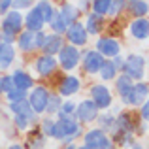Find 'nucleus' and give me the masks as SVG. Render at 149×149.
Segmentation results:
<instances>
[{
  "label": "nucleus",
  "instance_id": "f257e3e1",
  "mask_svg": "<svg viewBox=\"0 0 149 149\" xmlns=\"http://www.w3.org/2000/svg\"><path fill=\"white\" fill-rule=\"evenodd\" d=\"M55 119H57L58 130H61V142H64V146H66V143H72L77 136H81V132H83V125L77 123L74 115L57 113Z\"/></svg>",
  "mask_w": 149,
  "mask_h": 149
},
{
  "label": "nucleus",
  "instance_id": "f03ea898",
  "mask_svg": "<svg viewBox=\"0 0 149 149\" xmlns=\"http://www.w3.org/2000/svg\"><path fill=\"white\" fill-rule=\"evenodd\" d=\"M146 66H147V61L143 55H138V53H130L128 57H125V64H123V70L121 74L128 76L134 83L143 79V74H146Z\"/></svg>",
  "mask_w": 149,
  "mask_h": 149
},
{
  "label": "nucleus",
  "instance_id": "7ed1b4c3",
  "mask_svg": "<svg viewBox=\"0 0 149 149\" xmlns=\"http://www.w3.org/2000/svg\"><path fill=\"white\" fill-rule=\"evenodd\" d=\"M49 95L51 93L47 91V87H44V85H34V87L30 89V93L26 95V102H29V106H30V109H32L34 115L45 113Z\"/></svg>",
  "mask_w": 149,
  "mask_h": 149
},
{
  "label": "nucleus",
  "instance_id": "20e7f679",
  "mask_svg": "<svg viewBox=\"0 0 149 149\" xmlns=\"http://www.w3.org/2000/svg\"><path fill=\"white\" fill-rule=\"evenodd\" d=\"M85 149H113V140L100 128H91L83 136Z\"/></svg>",
  "mask_w": 149,
  "mask_h": 149
},
{
  "label": "nucleus",
  "instance_id": "39448f33",
  "mask_svg": "<svg viewBox=\"0 0 149 149\" xmlns=\"http://www.w3.org/2000/svg\"><path fill=\"white\" fill-rule=\"evenodd\" d=\"M55 58H57V64L61 66L62 70L70 72V70H76L77 66H79V62H81V51L77 49V47H74V45L64 44V47L58 51V55Z\"/></svg>",
  "mask_w": 149,
  "mask_h": 149
},
{
  "label": "nucleus",
  "instance_id": "423d86ee",
  "mask_svg": "<svg viewBox=\"0 0 149 149\" xmlns=\"http://www.w3.org/2000/svg\"><path fill=\"white\" fill-rule=\"evenodd\" d=\"M95 51L100 53L106 61H111L121 55V42L113 36H100L95 44Z\"/></svg>",
  "mask_w": 149,
  "mask_h": 149
},
{
  "label": "nucleus",
  "instance_id": "0eeeda50",
  "mask_svg": "<svg viewBox=\"0 0 149 149\" xmlns=\"http://www.w3.org/2000/svg\"><path fill=\"white\" fill-rule=\"evenodd\" d=\"M0 29H2L0 34H8V36L17 38V34L23 32V15H21V11L10 10L2 17V21H0Z\"/></svg>",
  "mask_w": 149,
  "mask_h": 149
},
{
  "label": "nucleus",
  "instance_id": "6e6552de",
  "mask_svg": "<svg viewBox=\"0 0 149 149\" xmlns=\"http://www.w3.org/2000/svg\"><path fill=\"white\" fill-rule=\"evenodd\" d=\"M98 108L93 104L89 98L81 100L79 104H76V111H74V117L79 125H89V123H95L96 117H98Z\"/></svg>",
  "mask_w": 149,
  "mask_h": 149
},
{
  "label": "nucleus",
  "instance_id": "1a4fd4ad",
  "mask_svg": "<svg viewBox=\"0 0 149 149\" xmlns=\"http://www.w3.org/2000/svg\"><path fill=\"white\" fill-rule=\"evenodd\" d=\"M89 100H91L100 111V109H108L109 106H111L113 95L104 83H95V85H91V98Z\"/></svg>",
  "mask_w": 149,
  "mask_h": 149
},
{
  "label": "nucleus",
  "instance_id": "9d476101",
  "mask_svg": "<svg viewBox=\"0 0 149 149\" xmlns=\"http://www.w3.org/2000/svg\"><path fill=\"white\" fill-rule=\"evenodd\" d=\"M106 58L102 57L100 53H96L95 49H87L85 53H81V68L85 70V74L89 76H95V74L100 72V68L104 66Z\"/></svg>",
  "mask_w": 149,
  "mask_h": 149
},
{
  "label": "nucleus",
  "instance_id": "9b49d317",
  "mask_svg": "<svg viewBox=\"0 0 149 149\" xmlns=\"http://www.w3.org/2000/svg\"><path fill=\"white\" fill-rule=\"evenodd\" d=\"M64 38H66V42H68V45H74V47H77V49L83 47L89 42V34H87V30H85V26H83L81 21L70 25L64 32Z\"/></svg>",
  "mask_w": 149,
  "mask_h": 149
},
{
  "label": "nucleus",
  "instance_id": "f8f14e48",
  "mask_svg": "<svg viewBox=\"0 0 149 149\" xmlns=\"http://www.w3.org/2000/svg\"><path fill=\"white\" fill-rule=\"evenodd\" d=\"M147 83L146 81H138V83L132 85V89L127 93V95L123 96V104L125 106H142L143 102H147Z\"/></svg>",
  "mask_w": 149,
  "mask_h": 149
},
{
  "label": "nucleus",
  "instance_id": "ddd939ff",
  "mask_svg": "<svg viewBox=\"0 0 149 149\" xmlns=\"http://www.w3.org/2000/svg\"><path fill=\"white\" fill-rule=\"evenodd\" d=\"M23 26H25V30H29V32H32V34L44 30L45 21H44V17H42L40 10H38L36 6H32L29 10V13L23 17Z\"/></svg>",
  "mask_w": 149,
  "mask_h": 149
},
{
  "label": "nucleus",
  "instance_id": "4468645a",
  "mask_svg": "<svg viewBox=\"0 0 149 149\" xmlns=\"http://www.w3.org/2000/svg\"><path fill=\"white\" fill-rule=\"evenodd\" d=\"M32 66H34V72H36L40 77H47V76H51V74L58 68L57 58L49 57V55H40V57L32 62Z\"/></svg>",
  "mask_w": 149,
  "mask_h": 149
},
{
  "label": "nucleus",
  "instance_id": "2eb2a0df",
  "mask_svg": "<svg viewBox=\"0 0 149 149\" xmlns=\"http://www.w3.org/2000/svg\"><path fill=\"white\" fill-rule=\"evenodd\" d=\"M10 77H11V83H13V89H19V91H23V93L30 91V89L34 87V77L23 68L15 70Z\"/></svg>",
  "mask_w": 149,
  "mask_h": 149
},
{
  "label": "nucleus",
  "instance_id": "dca6fc26",
  "mask_svg": "<svg viewBox=\"0 0 149 149\" xmlns=\"http://www.w3.org/2000/svg\"><path fill=\"white\" fill-rule=\"evenodd\" d=\"M81 89V81L79 77L76 76H66L61 79V83H58V96H64V98H68V96L76 95V93H79Z\"/></svg>",
  "mask_w": 149,
  "mask_h": 149
},
{
  "label": "nucleus",
  "instance_id": "f3484780",
  "mask_svg": "<svg viewBox=\"0 0 149 149\" xmlns=\"http://www.w3.org/2000/svg\"><path fill=\"white\" fill-rule=\"evenodd\" d=\"M128 30H130V36L136 38V40H147L149 36V21L147 17H138L128 25Z\"/></svg>",
  "mask_w": 149,
  "mask_h": 149
},
{
  "label": "nucleus",
  "instance_id": "a211bd4d",
  "mask_svg": "<svg viewBox=\"0 0 149 149\" xmlns=\"http://www.w3.org/2000/svg\"><path fill=\"white\" fill-rule=\"evenodd\" d=\"M64 44H66V42H64V38H62V36H57V34H47V38H45V44H44V47H42V51H44L42 55L57 57L58 51L64 47Z\"/></svg>",
  "mask_w": 149,
  "mask_h": 149
},
{
  "label": "nucleus",
  "instance_id": "6ab92c4d",
  "mask_svg": "<svg viewBox=\"0 0 149 149\" xmlns=\"http://www.w3.org/2000/svg\"><path fill=\"white\" fill-rule=\"evenodd\" d=\"M40 132L45 138H53V140H58V142H61V130H58V123H57L55 117H47V119L42 121Z\"/></svg>",
  "mask_w": 149,
  "mask_h": 149
},
{
  "label": "nucleus",
  "instance_id": "aec40b11",
  "mask_svg": "<svg viewBox=\"0 0 149 149\" xmlns=\"http://www.w3.org/2000/svg\"><path fill=\"white\" fill-rule=\"evenodd\" d=\"M15 44H17L19 51H23V53H32V51H36V45H34V34L29 32V30H23L21 34H17Z\"/></svg>",
  "mask_w": 149,
  "mask_h": 149
},
{
  "label": "nucleus",
  "instance_id": "412c9836",
  "mask_svg": "<svg viewBox=\"0 0 149 149\" xmlns=\"http://www.w3.org/2000/svg\"><path fill=\"white\" fill-rule=\"evenodd\" d=\"M58 13L62 15L66 26L77 23V19H79V10H77V6H76V4H70V2H64V4H62L61 10H58Z\"/></svg>",
  "mask_w": 149,
  "mask_h": 149
},
{
  "label": "nucleus",
  "instance_id": "4be33fe9",
  "mask_svg": "<svg viewBox=\"0 0 149 149\" xmlns=\"http://www.w3.org/2000/svg\"><path fill=\"white\" fill-rule=\"evenodd\" d=\"M8 108H10V111L13 113V115H23V117H29V119H32V121L38 119V115H34V113H32V109H30L26 98L25 100H19V102H13V104H8Z\"/></svg>",
  "mask_w": 149,
  "mask_h": 149
},
{
  "label": "nucleus",
  "instance_id": "5701e85b",
  "mask_svg": "<svg viewBox=\"0 0 149 149\" xmlns=\"http://www.w3.org/2000/svg\"><path fill=\"white\" fill-rule=\"evenodd\" d=\"M96 121H98V127H96V128L104 130L106 134H108V132H111V134H113V130H115V113L102 111V113H98Z\"/></svg>",
  "mask_w": 149,
  "mask_h": 149
},
{
  "label": "nucleus",
  "instance_id": "b1692460",
  "mask_svg": "<svg viewBox=\"0 0 149 149\" xmlns=\"http://www.w3.org/2000/svg\"><path fill=\"white\" fill-rule=\"evenodd\" d=\"M83 26H85V30H87V34L96 36V34H100L102 26H104V19L98 17V15H95V13H89L87 17H85Z\"/></svg>",
  "mask_w": 149,
  "mask_h": 149
},
{
  "label": "nucleus",
  "instance_id": "393cba45",
  "mask_svg": "<svg viewBox=\"0 0 149 149\" xmlns=\"http://www.w3.org/2000/svg\"><path fill=\"white\" fill-rule=\"evenodd\" d=\"M15 61V47L13 45H4L0 49V70H8Z\"/></svg>",
  "mask_w": 149,
  "mask_h": 149
},
{
  "label": "nucleus",
  "instance_id": "a878e982",
  "mask_svg": "<svg viewBox=\"0 0 149 149\" xmlns=\"http://www.w3.org/2000/svg\"><path fill=\"white\" fill-rule=\"evenodd\" d=\"M49 25V29H51V34H57V36H64V32H66V23H64V19H62V15L58 13V10L55 11V15L51 17V21L47 23Z\"/></svg>",
  "mask_w": 149,
  "mask_h": 149
},
{
  "label": "nucleus",
  "instance_id": "bb28decb",
  "mask_svg": "<svg viewBox=\"0 0 149 149\" xmlns=\"http://www.w3.org/2000/svg\"><path fill=\"white\" fill-rule=\"evenodd\" d=\"M132 85H134V81H132L128 76H125V74H119V76L115 77V91H117V95H119L121 98L132 89Z\"/></svg>",
  "mask_w": 149,
  "mask_h": 149
},
{
  "label": "nucleus",
  "instance_id": "cd10ccee",
  "mask_svg": "<svg viewBox=\"0 0 149 149\" xmlns=\"http://www.w3.org/2000/svg\"><path fill=\"white\" fill-rule=\"evenodd\" d=\"M44 140H45V136L42 134L40 128H38V130H34V132H30V134H29L25 149H44V146H45Z\"/></svg>",
  "mask_w": 149,
  "mask_h": 149
},
{
  "label": "nucleus",
  "instance_id": "c85d7f7f",
  "mask_svg": "<svg viewBox=\"0 0 149 149\" xmlns=\"http://www.w3.org/2000/svg\"><path fill=\"white\" fill-rule=\"evenodd\" d=\"M127 10L130 13H134L136 19H138V17H146L149 8H147V2H143V0H130V2H127Z\"/></svg>",
  "mask_w": 149,
  "mask_h": 149
},
{
  "label": "nucleus",
  "instance_id": "c756f323",
  "mask_svg": "<svg viewBox=\"0 0 149 149\" xmlns=\"http://www.w3.org/2000/svg\"><path fill=\"white\" fill-rule=\"evenodd\" d=\"M98 76L102 77V81H115V77L119 76V70L113 66V62H111V61H106V62H104V66L100 68Z\"/></svg>",
  "mask_w": 149,
  "mask_h": 149
},
{
  "label": "nucleus",
  "instance_id": "7c9ffc66",
  "mask_svg": "<svg viewBox=\"0 0 149 149\" xmlns=\"http://www.w3.org/2000/svg\"><path fill=\"white\" fill-rule=\"evenodd\" d=\"M109 4H111V0H95V2L91 4V10H93L91 13H95V15H98V17L104 19L109 11Z\"/></svg>",
  "mask_w": 149,
  "mask_h": 149
},
{
  "label": "nucleus",
  "instance_id": "2f4dec72",
  "mask_svg": "<svg viewBox=\"0 0 149 149\" xmlns=\"http://www.w3.org/2000/svg\"><path fill=\"white\" fill-rule=\"evenodd\" d=\"M61 104H62V98L58 95H49V100H47V108H45V113L49 117H55L58 111H61Z\"/></svg>",
  "mask_w": 149,
  "mask_h": 149
},
{
  "label": "nucleus",
  "instance_id": "473e14b6",
  "mask_svg": "<svg viewBox=\"0 0 149 149\" xmlns=\"http://www.w3.org/2000/svg\"><path fill=\"white\" fill-rule=\"evenodd\" d=\"M36 8L40 10V13H42V17H44L45 25H47V23L51 21V17H53L55 11H57V10L53 8V4H51V2H38V4H36Z\"/></svg>",
  "mask_w": 149,
  "mask_h": 149
},
{
  "label": "nucleus",
  "instance_id": "72a5a7b5",
  "mask_svg": "<svg viewBox=\"0 0 149 149\" xmlns=\"http://www.w3.org/2000/svg\"><path fill=\"white\" fill-rule=\"evenodd\" d=\"M4 98L8 100V104H13V102L25 100V98H26V93L19 91V89H11L10 93H6V95H4Z\"/></svg>",
  "mask_w": 149,
  "mask_h": 149
},
{
  "label": "nucleus",
  "instance_id": "f704fd0d",
  "mask_svg": "<svg viewBox=\"0 0 149 149\" xmlns=\"http://www.w3.org/2000/svg\"><path fill=\"white\" fill-rule=\"evenodd\" d=\"M123 10H127V2H125V0H111L108 15H113V17H117V15H119Z\"/></svg>",
  "mask_w": 149,
  "mask_h": 149
},
{
  "label": "nucleus",
  "instance_id": "c9c22d12",
  "mask_svg": "<svg viewBox=\"0 0 149 149\" xmlns=\"http://www.w3.org/2000/svg\"><path fill=\"white\" fill-rule=\"evenodd\" d=\"M13 123L19 130H26L30 127V123H34V121L29 119V117H23V115H13Z\"/></svg>",
  "mask_w": 149,
  "mask_h": 149
},
{
  "label": "nucleus",
  "instance_id": "e433bc0d",
  "mask_svg": "<svg viewBox=\"0 0 149 149\" xmlns=\"http://www.w3.org/2000/svg\"><path fill=\"white\" fill-rule=\"evenodd\" d=\"M74 111H76V102H72V100H62L61 111H58V113H64V115H74Z\"/></svg>",
  "mask_w": 149,
  "mask_h": 149
},
{
  "label": "nucleus",
  "instance_id": "4c0bfd02",
  "mask_svg": "<svg viewBox=\"0 0 149 149\" xmlns=\"http://www.w3.org/2000/svg\"><path fill=\"white\" fill-rule=\"evenodd\" d=\"M32 2L30 0H11V10L13 11H21V10H30Z\"/></svg>",
  "mask_w": 149,
  "mask_h": 149
},
{
  "label": "nucleus",
  "instance_id": "58836bf2",
  "mask_svg": "<svg viewBox=\"0 0 149 149\" xmlns=\"http://www.w3.org/2000/svg\"><path fill=\"white\" fill-rule=\"evenodd\" d=\"M45 38H47V34H45L44 30L34 34V45H36V49L42 51V47H44V44H45Z\"/></svg>",
  "mask_w": 149,
  "mask_h": 149
},
{
  "label": "nucleus",
  "instance_id": "ea45409f",
  "mask_svg": "<svg viewBox=\"0 0 149 149\" xmlns=\"http://www.w3.org/2000/svg\"><path fill=\"white\" fill-rule=\"evenodd\" d=\"M11 10V0H0V15H6Z\"/></svg>",
  "mask_w": 149,
  "mask_h": 149
},
{
  "label": "nucleus",
  "instance_id": "a19ab883",
  "mask_svg": "<svg viewBox=\"0 0 149 149\" xmlns=\"http://www.w3.org/2000/svg\"><path fill=\"white\" fill-rule=\"evenodd\" d=\"M140 117H142L143 121H147V117H149V102H143V104L140 106Z\"/></svg>",
  "mask_w": 149,
  "mask_h": 149
},
{
  "label": "nucleus",
  "instance_id": "79ce46f5",
  "mask_svg": "<svg viewBox=\"0 0 149 149\" xmlns=\"http://www.w3.org/2000/svg\"><path fill=\"white\" fill-rule=\"evenodd\" d=\"M79 6L81 8H77V10H89V6H91V4H89V2H79Z\"/></svg>",
  "mask_w": 149,
  "mask_h": 149
},
{
  "label": "nucleus",
  "instance_id": "37998d69",
  "mask_svg": "<svg viewBox=\"0 0 149 149\" xmlns=\"http://www.w3.org/2000/svg\"><path fill=\"white\" fill-rule=\"evenodd\" d=\"M4 95V76H0V96Z\"/></svg>",
  "mask_w": 149,
  "mask_h": 149
},
{
  "label": "nucleus",
  "instance_id": "c03bdc74",
  "mask_svg": "<svg viewBox=\"0 0 149 149\" xmlns=\"http://www.w3.org/2000/svg\"><path fill=\"white\" fill-rule=\"evenodd\" d=\"M8 149H25V146H21V143H13V146H10Z\"/></svg>",
  "mask_w": 149,
  "mask_h": 149
},
{
  "label": "nucleus",
  "instance_id": "a18cd8bd",
  "mask_svg": "<svg viewBox=\"0 0 149 149\" xmlns=\"http://www.w3.org/2000/svg\"><path fill=\"white\" fill-rule=\"evenodd\" d=\"M61 149H77V147L74 146V143H66V146H62Z\"/></svg>",
  "mask_w": 149,
  "mask_h": 149
},
{
  "label": "nucleus",
  "instance_id": "49530a36",
  "mask_svg": "<svg viewBox=\"0 0 149 149\" xmlns=\"http://www.w3.org/2000/svg\"><path fill=\"white\" fill-rule=\"evenodd\" d=\"M130 149H143V147H142V146H138V143H136V146H132Z\"/></svg>",
  "mask_w": 149,
  "mask_h": 149
},
{
  "label": "nucleus",
  "instance_id": "de8ad7c7",
  "mask_svg": "<svg viewBox=\"0 0 149 149\" xmlns=\"http://www.w3.org/2000/svg\"><path fill=\"white\" fill-rule=\"evenodd\" d=\"M2 47H4V42H2V40H0V49H2Z\"/></svg>",
  "mask_w": 149,
  "mask_h": 149
},
{
  "label": "nucleus",
  "instance_id": "09e8293b",
  "mask_svg": "<svg viewBox=\"0 0 149 149\" xmlns=\"http://www.w3.org/2000/svg\"><path fill=\"white\" fill-rule=\"evenodd\" d=\"M77 149H85V147H83V146H79V147H77Z\"/></svg>",
  "mask_w": 149,
  "mask_h": 149
},
{
  "label": "nucleus",
  "instance_id": "8fccbe9b",
  "mask_svg": "<svg viewBox=\"0 0 149 149\" xmlns=\"http://www.w3.org/2000/svg\"><path fill=\"white\" fill-rule=\"evenodd\" d=\"M0 111H2V109H0ZM0 115H2V113H0Z\"/></svg>",
  "mask_w": 149,
  "mask_h": 149
}]
</instances>
